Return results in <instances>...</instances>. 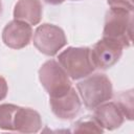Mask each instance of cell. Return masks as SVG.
<instances>
[{
	"label": "cell",
	"instance_id": "6da1fadb",
	"mask_svg": "<svg viewBox=\"0 0 134 134\" xmlns=\"http://www.w3.org/2000/svg\"><path fill=\"white\" fill-rule=\"evenodd\" d=\"M103 38L118 42L124 48L133 40V12L121 8H110L105 18Z\"/></svg>",
	"mask_w": 134,
	"mask_h": 134
},
{
	"label": "cell",
	"instance_id": "7a4b0ae2",
	"mask_svg": "<svg viewBox=\"0 0 134 134\" xmlns=\"http://www.w3.org/2000/svg\"><path fill=\"white\" fill-rule=\"evenodd\" d=\"M76 88L86 108L94 110L113 96L112 83L106 74L96 73L76 84Z\"/></svg>",
	"mask_w": 134,
	"mask_h": 134
},
{
	"label": "cell",
	"instance_id": "3957f363",
	"mask_svg": "<svg viewBox=\"0 0 134 134\" xmlns=\"http://www.w3.org/2000/svg\"><path fill=\"white\" fill-rule=\"evenodd\" d=\"M58 61L72 80L86 77L95 69L89 47H67L58 55Z\"/></svg>",
	"mask_w": 134,
	"mask_h": 134
},
{
	"label": "cell",
	"instance_id": "277c9868",
	"mask_svg": "<svg viewBox=\"0 0 134 134\" xmlns=\"http://www.w3.org/2000/svg\"><path fill=\"white\" fill-rule=\"evenodd\" d=\"M39 80L49 96L63 94L71 87V81L68 74L54 60H48L40 67Z\"/></svg>",
	"mask_w": 134,
	"mask_h": 134
},
{
	"label": "cell",
	"instance_id": "5b68a950",
	"mask_svg": "<svg viewBox=\"0 0 134 134\" xmlns=\"http://www.w3.org/2000/svg\"><path fill=\"white\" fill-rule=\"evenodd\" d=\"M42 127V119L36 110L12 105L5 116V131L37 133Z\"/></svg>",
	"mask_w": 134,
	"mask_h": 134
},
{
	"label": "cell",
	"instance_id": "8992f818",
	"mask_svg": "<svg viewBox=\"0 0 134 134\" xmlns=\"http://www.w3.org/2000/svg\"><path fill=\"white\" fill-rule=\"evenodd\" d=\"M67 44L64 30L49 23L39 25L34 34V45L45 55L53 57Z\"/></svg>",
	"mask_w": 134,
	"mask_h": 134
},
{
	"label": "cell",
	"instance_id": "52a82bcc",
	"mask_svg": "<svg viewBox=\"0 0 134 134\" xmlns=\"http://www.w3.org/2000/svg\"><path fill=\"white\" fill-rule=\"evenodd\" d=\"M122 46L111 39L103 38L90 49L91 60L95 68L108 69L115 65L122 54Z\"/></svg>",
	"mask_w": 134,
	"mask_h": 134
},
{
	"label": "cell",
	"instance_id": "ba28073f",
	"mask_svg": "<svg viewBox=\"0 0 134 134\" xmlns=\"http://www.w3.org/2000/svg\"><path fill=\"white\" fill-rule=\"evenodd\" d=\"M49 104L52 113L61 119L74 118L82 107L80 96L72 86L63 94L49 96Z\"/></svg>",
	"mask_w": 134,
	"mask_h": 134
},
{
	"label": "cell",
	"instance_id": "9c48e42d",
	"mask_svg": "<svg viewBox=\"0 0 134 134\" xmlns=\"http://www.w3.org/2000/svg\"><path fill=\"white\" fill-rule=\"evenodd\" d=\"M32 36L31 26L23 21L13 20L8 22L2 30L3 43L13 49H21L30 43Z\"/></svg>",
	"mask_w": 134,
	"mask_h": 134
},
{
	"label": "cell",
	"instance_id": "30bf717a",
	"mask_svg": "<svg viewBox=\"0 0 134 134\" xmlns=\"http://www.w3.org/2000/svg\"><path fill=\"white\" fill-rule=\"evenodd\" d=\"M102 128L109 131L119 128L125 121V114L117 103H104L94 109V116Z\"/></svg>",
	"mask_w": 134,
	"mask_h": 134
},
{
	"label": "cell",
	"instance_id": "8fae6325",
	"mask_svg": "<svg viewBox=\"0 0 134 134\" xmlns=\"http://www.w3.org/2000/svg\"><path fill=\"white\" fill-rule=\"evenodd\" d=\"M42 12L40 0H19L14 8V18L29 25H37L42 19Z\"/></svg>",
	"mask_w": 134,
	"mask_h": 134
},
{
	"label": "cell",
	"instance_id": "7c38bea8",
	"mask_svg": "<svg viewBox=\"0 0 134 134\" xmlns=\"http://www.w3.org/2000/svg\"><path fill=\"white\" fill-rule=\"evenodd\" d=\"M103 131L104 130L100 127V125L96 121L94 117L91 116H86L84 118H81L73 125V132L75 133H84V132L103 133Z\"/></svg>",
	"mask_w": 134,
	"mask_h": 134
},
{
	"label": "cell",
	"instance_id": "4fadbf2b",
	"mask_svg": "<svg viewBox=\"0 0 134 134\" xmlns=\"http://www.w3.org/2000/svg\"><path fill=\"white\" fill-rule=\"evenodd\" d=\"M110 8H121L133 12V0H107Z\"/></svg>",
	"mask_w": 134,
	"mask_h": 134
},
{
	"label": "cell",
	"instance_id": "5bb4252c",
	"mask_svg": "<svg viewBox=\"0 0 134 134\" xmlns=\"http://www.w3.org/2000/svg\"><path fill=\"white\" fill-rule=\"evenodd\" d=\"M7 91H8V86L7 83L5 81V79L3 76L0 75V100L4 99L7 95Z\"/></svg>",
	"mask_w": 134,
	"mask_h": 134
},
{
	"label": "cell",
	"instance_id": "9a60e30c",
	"mask_svg": "<svg viewBox=\"0 0 134 134\" xmlns=\"http://www.w3.org/2000/svg\"><path fill=\"white\" fill-rule=\"evenodd\" d=\"M46 3L48 4H52V5H58V4H61L63 3L65 0H44Z\"/></svg>",
	"mask_w": 134,
	"mask_h": 134
},
{
	"label": "cell",
	"instance_id": "2e32d148",
	"mask_svg": "<svg viewBox=\"0 0 134 134\" xmlns=\"http://www.w3.org/2000/svg\"><path fill=\"white\" fill-rule=\"evenodd\" d=\"M2 12V3H1V0H0V14Z\"/></svg>",
	"mask_w": 134,
	"mask_h": 134
}]
</instances>
